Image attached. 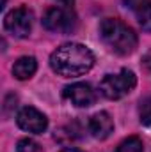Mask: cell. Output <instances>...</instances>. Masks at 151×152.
Instances as JSON below:
<instances>
[{
	"instance_id": "1",
	"label": "cell",
	"mask_w": 151,
	"mask_h": 152,
	"mask_svg": "<svg viewBox=\"0 0 151 152\" xmlns=\"http://www.w3.org/2000/svg\"><path fill=\"white\" fill-rule=\"evenodd\" d=\"M94 66L93 51L78 42H66L59 46L50 57V67L64 78L82 76Z\"/></svg>"
},
{
	"instance_id": "2",
	"label": "cell",
	"mask_w": 151,
	"mask_h": 152,
	"mask_svg": "<svg viewBox=\"0 0 151 152\" xmlns=\"http://www.w3.org/2000/svg\"><path fill=\"white\" fill-rule=\"evenodd\" d=\"M100 36L114 53L126 57L137 48V34L117 18H105L100 23Z\"/></svg>"
},
{
	"instance_id": "3",
	"label": "cell",
	"mask_w": 151,
	"mask_h": 152,
	"mask_svg": "<svg viewBox=\"0 0 151 152\" xmlns=\"http://www.w3.org/2000/svg\"><path fill=\"white\" fill-rule=\"evenodd\" d=\"M135 85H137V78L133 75V71L123 69L117 75L105 76L100 83V90L107 99L115 101V99H121L126 94H130Z\"/></svg>"
},
{
	"instance_id": "4",
	"label": "cell",
	"mask_w": 151,
	"mask_h": 152,
	"mask_svg": "<svg viewBox=\"0 0 151 152\" xmlns=\"http://www.w3.org/2000/svg\"><path fill=\"white\" fill-rule=\"evenodd\" d=\"M43 27L50 32H59V34H70L75 30L76 18L71 12V9L64 7H52L46 11L43 16Z\"/></svg>"
},
{
	"instance_id": "5",
	"label": "cell",
	"mask_w": 151,
	"mask_h": 152,
	"mask_svg": "<svg viewBox=\"0 0 151 152\" xmlns=\"http://www.w3.org/2000/svg\"><path fill=\"white\" fill-rule=\"evenodd\" d=\"M4 27L14 37H29L32 30V12L27 7H16L11 12H7L4 20Z\"/></svg>"
},
{
	"instance_id": "6",
	"label": "cell",
	"mask_w": 151,
	"mask_h": 152,
	"mask_svg": "<svg viewBox=\"0 0 151 152\" xmlns=\"http://www.w3.org/2000/svg\"><path fill=\"white\" fill-rule=\"evenodd\" d=\"M16 122L23 131L34 133V134H41L46 131L48 127V118L36 110L34 106H25L20 110V113L16 115Z\"/></svg>"
},
{
	"instance_id": "7",
	"label": "cell",
	"mask_w": 151,
	"mask_h": 152,
	"mask_svg": "<svg viewBox=\"0 0 151 152\" xmlns=\"http://www.w3.org/2000/svg\"><path fill=\"white\" fill-rule=\"evenodd\" d=\"M64 97L78 108L93 106L96 101V92L89 83H73L64 88Z\"/></svg>"
},
{
	"instance_id": "8",
	"label": "cell",
	"mask_w": 151,
	"mask_h": 152,
	"mask_svg": "<svg viewBox=\"0 0 151 152\" xmlns=\"http://www.w3.org/2000/svg\"><path fill=\"white\" fill-rule=\"evenodd\" d=\"M89 131L96 140H105L114 131V120L107 112H98L89 120Z\"/></svg>"
},
{
	"instance_id": "9",
	"label": "cell",
	"mask_w": 151,
	"mask_h": 152,
	"mask_svg": "<svg viewBox=\"0 0 151 152\" xmlns=\"http://www.w3.org/2000/svg\"><path fill=\"white\" fill-rule=\"evenodd\" d=\"M38 71V62L34 57H20L13 66V75L18 80H29Z\"/></svg>"
},
{
	"instance_id": "10",
	"label": "cell",
	"mask_w": 151,
	"mask_h": 152,
	"mask_svg": "<svg viewBox=\"0 0 151 152\" xmlns=\"http://www.w3.org/2000/svg\"><path fill=\"white\" fill-rule=\"evenodd\" d=\"M115 152H144V145H142V140L137 138V136H130L126 140H123Z\"/></svg>"
},
{
	"instance_id": "11",
	"label": "cell",
	"mask_w": 151,
	"mask_h": 152,
	"mask_svg": "<svg viewBox=\"0 0 151 152\" xmlns=\"http://www.w3.org/2000/svg\"><path fill=\"white\" fill-rule=\"evenodd\" d=\"M139 120L142 126H151V96L142 97L139 103Z\"/></svg>"
},
{
	"instance_id": "12",
	"label": "cell",
	"mask_w": 151,
	"mask_h": 152,
	"mask_svg": "<svg viewBox=\"0 0 151 152\" xmlns=\"http://www.w3.org/2000/svg\"><path fill=\"white\" fill-rule=\"evenodd\" d=\"M137 20H139V25L142 27V30L151 32V2H148L146 5H142L137 11Z\"/></svg>"
},
{
	"instance_id": "13",
	"label": "cell",
	"mask_w": 151,
	"mask_h": 152,
	"mask_svg": "<svg viewBox=\"0 0 151 152\" xmlns=\"http://www.w3.org/2000/svg\"><path fill=\"white\" fill-rule=\"evenodd\" d=\"M16 151L18 152H43V149L39 147V143H36L34 140H30V138H23V140L18 142Z\"/></svg>"
},
{
	"instance_id": "14",
	"label": "cell",
	"mask_w": 151,
	"mask_h": 152,
	"mask_svg": "<svg viewBox=\"0 0 151 152\" xmlns=\"http://www.w3.org/2000/svg\"><path fill=\"white\" fill-rule=\"evenodd\" d=\"M148 2H150V0H124V5L130 7V9H133V11L137 12V11H139L142 5H146Z\"/></svg>"
},
{
	"instance_id": "15",
	"label": "cell",
	"mask_w": 151,
	"mask_h": 152,
	"mask_svg": "<svg viewBox=\"0 0 151 152\" xmlns=\"http://www.w3.org/2000/svg\"><path fill=\"white\" fill-rule=\"evenodd\" d=\"M142 67H144L148 73H151V51H148V53L142 57Z\"/></svg>"
},
{
	"instance_id": "16",
	"label": "cell",
	"mask_w": 151,
	"mask_h": 152,
	"mask_svg": "<svg viewBox=\"0 0 151 152\" xmlns=\"http://www.w3.org/2000/svg\"><path fill=\"white\" fill-rule=\"evenodd\" d=\"M59 2H61V4H64V5H68V7H71L75 0H59Z\"/></svg>"
},
{
	"instance_id": "17",
	"label": "cell",
	"mask_w": 151,
	"mask_h": 152,
	"mask_svg": "<svg viewBox=\"0 0 151 152\" xmlns=\"http://www.w3.org/2000/svg\"><path fill=\"white\" fill-rule=\"evenodd\" d=\"M61 152H82V151H78V149H64V151H61Z\"/></svg>"
}]
</instances>
